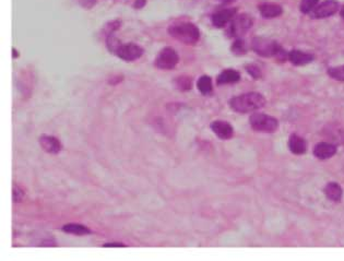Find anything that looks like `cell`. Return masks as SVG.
<instances>
[{
	"label": "cell",
	"instance_id": "7a4b0ae2",
	"mask_svg": "<svg viewBox=\"0 0 344 261\" xmlns=\"http://www.w3.org/2000/svg\"><path fill=\"white\" fill-rule=\"evenodd\" d=\"M169 33L172 37L186 45H195L200 38V31L197 25L190 22H183L171 25Z\"/></svg>",
	"mask_w": 344,
	"mask_h": 261
},
{
	"label": "cell",
	"instance_id": "4fadbf2b",
	"mask_svg": "<svg viewBox=\"0 0 344 261\" xmlns=\"http://www.w3.org/2000/svg\"><path fill=\"white\" fill-rule=\"evenodd\" d=\"M259 11L261 13V15L266 19H272V18H278L283 12L282 7L276 5V4H271V3H265L259 6Z\"/></svg>",
	"mask_w": 344,
	"mask_h": 261
},
{
	"label": "cell",
	"instance_id": "44dd1931",
	"mask_svg": "<svg viewBox=\"0 0 344 261\" xmlns=\"http://www.w3.org/2000/svg\"><path fill=\"white\" fill-rule=\"evenodd\" d=\"M232 52L235 54V55H237V56H240V55H245L247 53V50H248V47H247V44H246V42L242 39V38H237L236 41L234 42L233 45H232Z\"/></svg>",
	"mask_w": 344,
	"mask_h": 261
},
{
	"label": "cell",
	"instance_id": "30bf717a",
	"mask_svg": "<svg viewBox=\"0 0 344 261\" xmlns=\"http://www.w3.org/2000/svg\"><path fill=\"white\" fill-rule=\"evenodd\" d=\"M38 141H39V145L42 149H43L45 152L50 153V154L59 153L63 149L60 141L54 136H47V134H43V136L39 137Z\"/></svg>",
	"mask_w": 344,
	"mask_h": 261
},
{
	"label": "cell",
	"instance_id": "ac0fdd59",
	"mask_svg": "<svg viewBox=\"0 0 344 261\" xmlns=\"http://www.w3.org/2000/svg\"><path fill=\"white\" fill-rule=\"evenodd\" d=\"M63 231L68 234L78 235V236H83V235L91 234V231L88 229L87 226L82 225V224H77V223H69V224L64 225Z\"/></svg>",
	"mask_w": 344,
	"mask_h": 261
},
{
	"label": "cell",
	"instance_id": "7c38bea8",
	"mask_svg": "<svg viewBox=\"0 0 344 261\" xmlns=\"http://www.w3.org/2000/svg\"><path fill=\"white\" fill-rule=\"evenodd\" d=\"M337 153V147L330 142H319L314 148V155L319 159H328Z\"/></svg>",
	"mask_w": 344,
	"mask_h": 261
},
{
	"label": "cell",
	"instance_id": "ffe728a7",
	"mask_svg": "<svg viewBox=\"0 0 344 261\" xmlns=\"http://www.w3.org/2000/svg\"><path fill=\"white\" fill-rule=\"evenodd\" d=\"M175 84L181 92L189 91L192 87V80L188 75H180L177 79H175Z\"/></svg>",
	"mask_w": 344,
	"mask_h": 261
},
{
	"label": "cell",
	"instance_id": "5b68a950",
	"mask_svg": "<svg viewBox=\"0 0 344 261\" xmlns=\"http://www.w3.org/2000/svg\"><path fill=\"white\" fill-rule=\"evenodd\" d=\"M253 18L250 15L242 13L239 15H235V18L231 21L229 28V34L232 37H241L253 27Z\"/></svg>",
	"mask_w": 344,
	"mask_h": 261
},
{
	"label": "cell",
	"instance_id": "d4e9b609",
	"mask_svg": "<svg viewBox=\"0 0 344 261\" xmlns=\"http://www.w3.org/2000/svg\"><path fill=\"white\" fill-rule=\"evenodd\" d=\"M12 192H13L12 193V199H13L14 204H18V202H21L23 200V198H24V191H23V189L21 187L14 185Z\"/></svg>",
	"mask_w": 344,
	"mask_h": 261
},
{
	"label": "cell",
	"instance_id": "9c48e42d",
	"mask_svg": "<svg viewBox=\"0 0 344 261\" xmlns=\"http://www.w3.org/2000/svg\"><path fill=\"white\" fill-rule=\"evenodd\" d=\"M237 9L235 8H229V9H222L220 11L215 12L212 15V24L215 28H224L226 24L230 23L236 15Z\"/></svg>",
	"mask_w": 344,
	"mask_h": 261
},
{
	"label": "cell",
	"instance_id": "ba28073f",
	"mask_svg": "<svg viewBox=\"0 0 344 261\" xmlns=\"http://www.w3.org/2000/svg\"><path fill=\"white\" fill-rule=\"evenodd\" d=\"M339 10V3L335 0H325L320 5H318L315 9L310 12L313 19H323L335 14Z\"/></svg>",
	"mask_w": 344,
	"mask_h": 261
},
{
	"label": "cell",
	"instance_id": "e0dca14e",
	"mask_svg": "<svg viewBox=\"0 0 344 261\" xmlns=\"http://www.w3.org/2000/svg\"><path fill=\"white\" fill-rule=\"evenodd\" d=\"M239 80H240V73L238 71L234 69H226L219 74L216 83L219 84V86H223V84L236 83Z\"/></svg>",
	"mask_w": 344,
	"mask_h": 261
},
{
	"label": "cell",
	"instance_id": "8fae6325",
	"mask_svg": "<svg viewBox=\"0 0 344 261\" xmlns=\"http://www.w3.org/2000/svg\"><path fill=\"white\" fill-rule=\"evenodd\" d=\"M210 127H211L212 131L215 133V136L222 140H229L234 134V129L232 127V125L228 122L215 121L211 124Z\"/></svg>",
	"mask_w": 344,
	"mask_h": 261
},
{
	"label": "cell",
	"instance_id": "484cf974",
	"mask_svg": "<svg viewBox=\"0 0 344 261\" xmlns=\"http://www.w3.org/2000/svg\"><path fill=\"white\" fill-rule=\"evenodd\" d=\"M246 70H247V72L254 79H260V78H261V70H260L257 66H255V65H247L246 66Z\"/></svg>",
	"mask_w": 344,
	"mask_h": 261
},
{
	"label": "cell",
	"instance_id": "9a60e30c",
	"mask_svg": "<svg viewBox=\"0 0 344 261\" xmlns=\"http://www.w3.org/2000/svg\"><path fill=\"white\" fill-rule=\"evenodd\" d=\"M289 148L292 153L300 155L306 152L307 145L303 138L299 137L296 133H293L291 134V137L289 139Z\"/></svg>",
	"mask_w": 344,
	"mask_h": 261
},
{
	"label": "cell",
	"instance_id": "f546056e",
	"mask_svg": "<svg viewBox=\"0 0 344 261\" xmlns=\"http://www.w3.org/2000/svg\"><path fill=\"white\" fill-rule=\"evenodd\" d=\"M219 2L224 3V4H231V3H234L235 0H219Z\"/></svg>",
	"mask_w": 344,
	"mask_h": 261
},
{
	"label": "cell",
	"instance_id": "5bb4252c",
	"mask_svg": "<svg viewBox=\"0 0 344 261\" xmlns=\"http://www.w3.org/2000/svg\"><path fill=\"white\" fill-rule=\"evenodd\" d=\"M288 59L295 66H305L314 61V56L301 50H292L289 53Z\"/></svg>",
	"mask_w": 344,
	"mask_h": 261
},
{
	"label": "cell",
	"instance_id": "f1b7e54d",
	"mask_svg": "<svg viewBox=\"0 0 344 261\" xmlns=\"http://www.w3.org/2000/svg\"><path fill=\"white\" fill-rule=\"evenodd\" d=\"M12 53H13V55H12L13 58H18L19 55H20L18 52H16V49H15V48H12Z\"/></svg>",
	"mask_w": 344,
	"mask_h": 261
},
{
	"label": "cell",
	"instance_id": "cb8c5ba5",
	"mask_svg": "<svg viewBox=\"0 0 344 261\" xmlns=\"http://www.w3.org/2000/svg\"><path fill=\"white\" fill-rule=\"evenodd\" d=\"M120 24H122V22L118 21V20L112 21V22H108V23L106 24L105 29H104V31H105V33H106V36H107V35H111V34H114V32L119 29Z\"/></svg>",
	"mask_w": 344,
	"mask_h": 261
},
{
	"label": "cell",
	"instance_id": "52a82bcc",
	"mask_svg": "<svg viewBox=\"0 0 344 261\" xmlns=\"http://www.w3.org/2000/svg\"><path fill=\"white\" fill-rule=\"evenodd\" d=\"M145 50L138 44L128 43V44H122L115 52V55L118 56L120 59L125 62H135L144 55Z\"/></svg>",
	"mask_w": 344,
	"mask_h": 261
},
{
	"label": "cell",
	"instance_id": "83f0119b",
	"mask_svg": "<svg viewBox=\"0 0 344 261\" xmlns=\"http://www.w3.org/2000/svg\"><path fill=\"white\" fill-rule=\"evenodd\" d=\"M145 4H146V0H137L136 4H135V7L138 8V9H140V8L145 6Z\"/></svg>",
	"mask_w": 344,
	"mask_h": 261
},
{
	"label": "cell",
	"instance_id": "4316f807",
	"mask_svg": "<svg viewBox=\"0 0 344 261\" xmlns=\"http://www.w3.org/2000/svg\"><path fill=\"white\" fill-rule=\"evenodd\" d=\"M103 247H126V245L120 243H108V244H104Z\"/></svg>",
	"mask_w": 344,
	"mask_h": 261
},
{
	"label": "cell",
	"instance_id": "8992f818",
	"mask_svg": "<svg viewBox=\"0 0 344 261\" xmlns=\"http://www.w3.org/2000/svg\"><path fill=\"white\" fill-rule=\"evenodd\" d=\"M178 62H179V56L177 52L172 47H165L156 56L154 65L158 69L171 70L177 66Z\"/></svg>",
	"mask_w": 344,
	"mask_h": 261
},
{
	"label": "cell",
	"instance_id": "3957f363",
	"mask_svg": "<svg viewBox=\"0 0 344 261\" xmlns=\"http://www.w3.org/2000/svg\"><path fill=\"white\" fill-rule=\"evenodd\" d=\"M251 48L256 54L266 58L276 57L283 61L289 57V54L285 53L284 49L275 41L270 38L255 37L251 42Z\"/></svg>",
	"mask_w": 344,
	"mask_h": 261
},
{
	"label": "cell",
	"instance_id": "d6986e66",
	"mask_svg": "<svg viewBox=\"0 0 344 261\" xmlns=\"http://www.w3.org/2000/svg\"><path fill=\"white\" fill-rule=\"evenodd\" d=\"M197 88L201 94L208 95L212 92V80L209 75H203L197 82Z\"/></svg>",
	"mask_w": 344,
	"mask_h": 261
},
{
	"label": "cell",
	"instance_id": "4dcf8cb0",
	"mask_svg": "<svg viewBox=\"0 0 344 261\" xmlns=\"http://www.w3.org/2000/svg\"><path fill=\"white\" fill-rule=\"evenodd\" d=\"M340 13H341V16H342V18L344 19V6L342 7V9H341V12H340Z\"/></svg>",
	"mask_w": 344,
	"mask_h": 261
},
{
	"label": "cell",
	"instance_id": "7402d4cb",
	"mask_svg": "<svg viewBox=\"0 0 344 261\" xmlns=\"http://www.w3.org/2000/svg\"><path fill=\"white\" fill-rule=\"evenodd\" d=\"M318 2H319V0H301L299 6L300 12H303L305 14L310 13L318 6Z\"/></svg>",
	"mask_w": 344,
	"mask_h": 261
},
{
	"label": "cell",
	"instance_id": "603a6c76",
	"mask_svg": "<svg viewBox=\"0 0 344 261\" xmlns=\"http://www.w3.org/2000/svg\"><path fill=\"white\" fill-rule=\"evenodd\" d=\"M328 74L331 78L338 80V81H344V66L339 67H332V68L328 69Z\"/></svg>",
	"mask_w": 344,
	"mask_h": 261
},
{
	"label": "cell",
	"instance_id": "2e32d148",
	"mask_svg": "<svg viewBox=\"0 0 344 261\" xmlns=\"http://www.w3.org/2000/svg\"><path fill=\"white\" fill-rule=\"evenodd\" d=\"M325 195L333 202H340L343 197V190L338 183H329L325 187Z\"/></svg>",
	"mask_w": 344,
	"mask_h": 261
},
{
	"label": "cell",
	"instance_id": "6da1fadb",
	"mask_svg": "<svg viewBox=\"0 0 344 261\" xmlns=\"http://www.w3.org/2000/svg\"><path fill=\"white\" fill-rule=\"evenodd\" d=\"M229 104L234 112L247 114L262 108L266 105V98L262 94L257 93V92H249V93L231 98Z\"/></svg>",
	"mask_w": 344,
	"mask_h": 261
},
{
	"label": "cell",
	"instance_id": "277c9868",
	"mask_svg": "<svg viewBox=\"0 0 344 261\" xmlns=\"http://www.w3.org/2000/svg\"><path fill=\"white\" fill-rule=\"evenodd\" d=\"M249 124L251 128L259 132L272 133L279 128V122L274 117L264 113H254L250 116Z\"/></svg>",
	"mask_w": 344,
	"mask_h": 261
}]
</instances>
